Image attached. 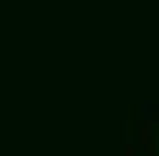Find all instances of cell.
<instances>
[{
	"instance_id": "obj_1",
	"label": "cell",
	"mask_w": 159,
	"mask_h": 156,
	"mask_svg": "<svg viewBox=\"0 0 159 156\" xmlns=\"http://www.w3.org/2000/svg\"><path fill=\"white\" fill-rule=\"evenodd\" d=\"M137 151H140V145H126V156H137Z\"/></svg>"
},
{
	"instance_id": "obj_2",
	"label": "cell",
	"mask_w": 159,
	"mask_h": 156,
	"mask_svg": "<svg viewBox=\"0 0 159 156\" xmlns=\"http://www.w3.org/2000/svg\"><path fill=\"white\" fill-rule=\"evenodd\" d=\"M145 156H157V151H154V145H145Z\"/></svg>"
}]
</instances>
